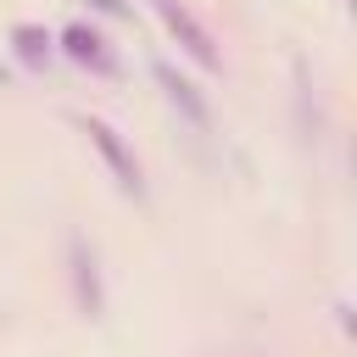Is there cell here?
Masks as SVG:
<instances>
[{
    "label": "cell",
    "instance_id": "cell-6",
    "mask_svg": "<svg viewBox=\"0 0 357 357\" xmlns=\"http://www.w3.org/2000/svg\"><path fill=\"white\" fill-rule=\"evenodd\" d=\"M11 50H17L28 67H50V56H56V33H45L39 22H11Z\"/></svg>",
    "mask_w": 357,
    "mask_h": 357
},
{
    "label": "cell",
    "instance_id": "cell-5",
    "mask_svg": "<svg viewBox=\"0 0 357 357\" xmlns=\"http://www.w3.org/2000/svg\"><path fill=\"white\" fill-rule=\"evenodd\" d=\"M56 50H61L67 61H78V67L100 73V78H112V73H117V56H112L106 33H100V28H89V22H73V28H61V33H56Z\"/></svg>",
    "mask_w": 357,
    "mask_h": 357
},
{
    "label": "cell",
    "instance_id": "cell-2",
    "mask_svg": "<svg viewBox=\"0 0 357 357\" xmlns=\"http://www.w3.org/2000/svg\"><path fill=\"white\" fill-rule=\"evenodd\" d=\"M151 73H156V84H162L167 106L178 112V123H184L195 139H212V134H218V117H212V100L195 89V78H184L173 61H151Z\"/></svg>",
    "mask_w": 357,
    "mask_h": 357
},
{
    "label": "cell",
    "instance_id": "cell-3",
    "mask_svg": "<svg viewBox=\"0 0 357 357\" xmlns=\"http://www.w3.org/2000/svg\"><path fill=\"white\" fill-rule=\"evenodd\" d=\"M151 11L162 17V28L178 39V50H184V56H190L201 73H223V50L212 45V33L195 22V11H190L184 0H151Z\"/></svg>",
    "mask_w": 357,
    "mask_h": 357
},
{
    "label": "cell",
    "instance_id": "cell-7",
    "mask_svg": "<svg viewBox=\"0 0 357 357\" xmlns=\"http://www.w3.org/2000/svg\"><path fill=\"white\" fill-rule=\"evenodd\" d=\"M84 6H95L100 17H117V22H128V17H134V6H128V0H84Z\"/></svg>",
    "mask_w": 357,
    "mask_h": 357
},
{
    "label": "cell",
    "instance_id": "cell-4",
    "mask_svg": "<svg viewBox=\"0 0 357 357\" xmlns=\"http://www.w3.org/2000/svg\"><path fill=\"white\" fill-rule=\"evenodd\" d=\"M67 279H73V301L84 318H106V279H100V257L84 234H67Z\"/></svg>",
    "mask_w": 357,
    "mask_h": 357
},
{
    "label": "cell",
    "instance_id": "cell-1",
    "mask_svg": "<svg viewBox=\"0 0 357 357\" xmlns=\"http://www.w3.org/2000/svg\"><path fill=\"white\" fill-rule=\"evenodd\" d=\"M78 134L100 151V162L112 167V178H117V190L123 195H134V201H145V167H139V156L123 145V134L106 123V117H78Z\"/></svg>",
    "mask_w": 357,
    "mask_h": 357
}]
</instances>
